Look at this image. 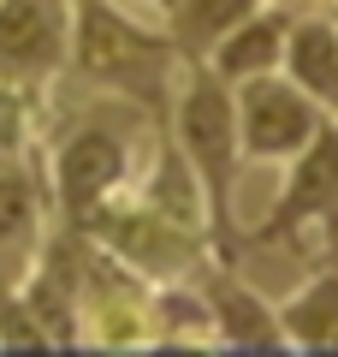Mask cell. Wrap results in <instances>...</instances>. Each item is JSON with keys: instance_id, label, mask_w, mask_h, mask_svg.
I'll return each instance as SVG.
<instances>
[{"instance_id": "obj_16", "label": "cell", "mask_w": 338, "mask_h": 357, "mask_svg": "<svg viewBox=\"0 0 338 357\" xmlns=\"http://www.w3.org/2000/svg\"><path fill=\"white\" fill-rule=\"evenodd\" d=\"M0 351H54V340L42 333V321L30 316V304L18 298V286H0Z\"/></svg>"}, {"instance_id": "obj_1", "label": "cell", "mask_w": 338, "mask_h": 357, "mask_svg": "<svg viewBox=\"0 0 338 357\" xmlns=\"http://www.w3.org/2000/svg\"><path fill=\"white\" fill-rule=\"evenodd\" d=\"M178 66H184V54L161 18L137 13L125 0H72L65 77H83L95 96H119V102L166 119Z\"/></svg>"}, {"instance_id": "obj_13", "label": "cell", "mask_w": 338, "mask_h": 357, "mask_svg": "<svg viewBox=\"0 0 338 357\" xmlns=\"http://www.w3.org/2000/svg\"><path fill=\"white\" fill-rule=\"evenodd\" d=\"M279 328H285L291 351H309V357H338V268H314L297 292L279 298Z\"/></svg>"}, {"instance_id": "obj_11", "label": "cell", "mask_w": 338, "mask_h": 357, "mask_svg": "<svg viewBox=\"0 0 338 357\" xmlns=\"http://www.w3.org/2000/svg\"><path fill=\"white\" fill-rule=\"evenodd\" d=\"M279 77H291L321 114H338V18L332 13H291Z\"/></svg>"}, {"instance_id": "obj_4", "label": "cell", "mask_w": 338, "mask_h": 357, "mask_svg": "<svg viewBox=\"0 0 338 357\" xmlns=\"http://www.w3.org/2000/svg\"><path fill=\"white\" fill-rule=\"evenodd\" d=\"M77 232H89L101 250H113L125 268H137L149 286L196 280V268L214 256V250H208V232H202V227L172 220L166 208H154L149 197H137L131 185H125L119 197H107V203H101Z\"/></svg>"}, {"instance_id": "obj_7", "label": "cell", "mask_w": 338, "mask_h": 357, "mask_svg": "<svg viewBox=\"0 0 338 357\" xmlns=\"http://www.w3.org/2000/svg\"><path fill=\"white\" fill-rule=\"evenodd\" d=\"M232 114H238L243 161H267V167H285L291 155L321 131V119H332L279 72H261V77L232 84Z\"/></svg>"}, {"instance_id": "obj_6", "label": "cell", "mask_w": 338, "mask_h": 357, "mask_svg": "<svg viewBox=\"0 0 338 357\" xmlns=\"http://www.w3.org/2000/svg\"><path fill=\"white\" fill-rule=\"evenodd\" d=\"M77 351H154V286L83 232Z\"/></svg>"}, {"instance_id": "obj_8", "label": "cell", "mask_w": 338, "mask_h": 357, "mask_svg": "<svg viewBox=\"0 0 338 357\" xmlns=\"http://www.w3.org/2000/svg\"><path fill=\"white\" fill-rule=\"evenodd\" d=\"M72 54V0H0V84L54 89Z\"/></svg>"}, {"instance_id": "obj_15", "label": "cell", "mask_w": 338, "mask_h": 357, "mask_svg": "<svg viewBox=\"0 0 338 357\" xmlns=\"http://www.w3.org/2000/svg\"><path fill=\"white\" fill-rule=\"evenodd\" d=\"M255 6H261V0H166L161 24H166V36L178 42L184 60H202V54L238 24V18H250Z\"/></svg>"}, {"instance_id": "obj_9", "label": "cell", "mask_w": 338, "mask_h": 357, "mask_svg": "<svg viewBox=\"0 0 338 357\" xmlns=\"http://www.w3.org/2000/svg\"><path fill=\"white\" fill-rule=\"evenodd\" d=\"M196 292L214 321V351H291L273 298H261L243 280V262H214L208 256L196 268Z\"/></svg>"}, {"instance_id": "obj_10", "label": "cell", "mask_w": 338, "mask_h": 357, "mask_svg": "<svg viewBox=\"0 0 338 357\" xmlns=\"http://www.w3.org/2000/svg\"><path fill=\"white\" fill-rule=\"evenodd\" d=\"M48 220L54 203H48V178H42V155L6 161L0 167V286H18Z\"/></svg>"}, {"instance_id": "obj_3", "label": "cell", "mask_w": 338, "mask_h": 357, "mask_svg": "<svg viewBox=\"0 0 338 357\" xmlns=\"http://www.w3.org/2000/svg\"><path fill=\"white\" fill-rule=\"evenodd\" d=\"M161 119L143 114V107L107 96L101 114H83L72 119L65 131L42 137V178H48V203H54V220L65 227H83L107 197H119L137 178L143 155H149V137Z\"/></svg>"}, {"instance_id": "obj_14", "label": "cell", "mask_w": 338, "mask_h": 357, "mask_svg": "<svg viewBox=\"0 0 338 357\" xmlns=\"http://www.w3.org/2000/svg\"><path fill=\"white\" fill-rule=\"evenodd\" d=\"M154 351H214V321L196 280L154 286Z\"/></svg>"}, {"instance_id": "obj_2", "label": "cell", "mask_w": 338, "mask_h": 357, "mask_svg": "<svg viewBox=\"0 0 338 357\" xmlns=\"http://www.w3.org/2000/svg\"><path fill=\"white\" fill-rule=\"evenodd\" d=\"M166 131L184 149L190 173L202 185L208 208V250L214 262H243V220H238V185H243V143H238V114H232V84L214 77L202 60L178 66L172 102H166Z\"/></svg>"}, {"instance_id": "obj_17", "label": "cell", "mask_w": 338, "mask_h": 357, "mask_svg": "<svg viewBox=\"0 0 338 357\" xmlns=\"http://www.w3.org/2000/svg\"><path fill=\"white\" fill-rule=\"evenodd\" d=\"M267 6H285V13H332L338 18V0H267Z\"/></svg>"}, {"instance_id": "obj_5", "label": "cell", "mask_w": 338, "mask_h": 357, "mask_svg": "<svg viewBox=\"0 0 338 357\" xmlns=\"http://www.w3.org/2000/svg\"><path fill=\"white\" fill-rule=\"evenodd\" d=\"M309 232L338 238V114L321 119L309 143L279 167V191L267 203L261 227L243 232V256L250 250H303Z\"/></svg>"}, {"instance_id": "obj_12", "label": "cell", "mask_w": 338, "mask_h": 357, "mask_svg": "<svg viewBox=\"0 0 338 357\" xmlns=\"http://www.w3.org/2000/svg\"><path fill=\"white\" fill-rule=\"evenodd\" d=\"M285 30H291V13L285 6H255L250 18H238V24L225 30L220 42H214L208 54H202V66H208L214 77H225V84H243V77H261V72H279V54H285Z\"/></svg>"}, {"instance_id": "obj_18", "label": "cell", "mask_w": 338, "mask_h": 357, "mask_svg": "<svg viewBox=\"0 0 338 357\" xmlns=\"http://www.w3.org/2000/svg\"><path fill=\"white\" fill-rule=\"evenodd\" d=\"M321 262H326V268H338V238H326V244H321Z\"/></svg>"}]
</instances>
